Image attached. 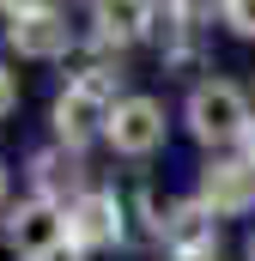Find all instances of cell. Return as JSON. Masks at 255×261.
<instances>
[{
  "mask_svg": "<svg viewBox=\"0 0 255 261\" xmlns=\"http://www.w3.org/2000/svg\"><path fill=\"white\" fill-rule=\"evenodd\" d=\"M183 122L200 146H231V140H249V97L231 85V79H200L183 103Z\"/></svg>",
  "mask_w": 255,
  "mask_h": 261,
  "instance_id": "6da1fadb",
  "label": "cell"
},
{
  "mask_svg": "<svg viewBox=\"0 0 255 261\" xmlns=\"http://www.w3.org/2000/svg\"><path fill=\"white\" fill-rule=\"evenodd\" d=\"M110 103L104 97H91V91H79V85H67L61 97H55V110H49V122H55V146H85V140H97V134H110Z\"/></svg>",
  "mask_w": 255,
  "mask_h": 261,
  "instance_id": "ba28073f",
  "label": "cell"
},
{
  "mask_svg": "<svg viewBox=\"0 0 255 261\" xmlns=\"http://www.w3.org/2000/svg\"><path fill=\"white\" fill-rule=\"evenodd\" d=\"M152 24H158V6H110V0H104V6H91V49H97V55H110V49L122 55V49H134V43L152 31Z\"/></svg>",
  "mask_w": 255,
  "mask_h": 261,
  "instance_id": "9c48e42d",
  "label": "cell"
},
{
  "mask_svg": "<svg viewBox=\"0 0 255 261\" xmlns=\"http://www.w3.org/2000/svg\"><path fill=\"white\" fill-rule=\"evenodd\" d=\"M6 189H12V176H6V158H0V206H6Z\"/></svg>",
  "mask_w": 255,
  "mask_h": 261,
  "instance_id": "5bb4252c",
  "label": "cell"
},
{
  "mask_svg": "<svg viewBox=\"0 0 255 261\" xmlns=\"http://www.w3.org/2000/svg\"><path fill=\"white\" fill-rule=\"evenodd\" d=\"M194 200L213 219H243V213H255V164L249 158H213L200 170V195Z\"/></svg>",
  "mask_w": 255,
  "mask_h": 261,
  "instance_id": "277c9868",
  "label": "cell"
},
{
  "mask_svg": "<svg viewBox=\"0 0 255 261\" xmlns=\"http://www.w3.org/2000/svg\"><path fill=\"white\" fill-rule=\"evenodd\" d=\"M104 140H110L122 158H152V152L164 146V103H158V97H122Z\"/></svg>",
  "mask_w": 255,
  "mask_h": 261,
  "instance_id": "8992f818",
  "label": "cell"
},
{
  "mask_svg": "<svg viewBox=\"0 0 255 261\" xmlns=\"http://www.w3.org/2000/svg\"><path fill=\"white\" fill-rule=\"evenodd\" d=\"M37 261H85V249L79 243H61V249H49V255H37Z\"/></svg>",
  "mask_w": 255,
  "mask_h": 261,
  "instance_id": "4fadbf2b",
  "label": "cell"
},
{
  "mask_svg": "<svg viewBox=\"0 0 255 261\" xmlns=\"http://www.w3.org/2000/svg\"><path fill=\"white\" fill-rule=\"evenodd\" d=\"M12 110H18V73H12V67L0 61V122H6Z\"/></svg>",
  "mask_w": 255,
  "mask_h": 261,
  "instance_id": "7c38bea8",
  "label": "cell"
},
{
  "mask_svg": "<svg viewBox=\"0 0 255 261\" xmlns=\"http://www.w3.org/2000/svg\"><path fill=\"white\" fill-rule=\"evenodd\" d=\"M164 261H219V255H164Z\"/></svg>",
  "mask_w": 255,
  "mask_h": 261,
  "instance_id": "2e32d148",
  "label": "cell"
},
{
  "mask_svg": "<svg viewBox=\"0 0 255 261\" xmlns=\"http://www.w3.org/2000/svg\"><path fill=\"white\" fill-rule=\"evenodd\" d=\"M243 158H249V164H255V128H249V140H243Z\"/></svg>",
  "mask_w": 255,
  "mask_h": 261,
  "instance_id": "9a60e30c",
  "label": "cell"
},
{
  "mask_svg": "<svg viewBox=\"0 0 255 261\" xmlns=\"http://www.w3.org/2000/svg\"><path fill=\"white\" fill-rule=\"evenodd\" d=\"M243 255H249V261H255V231H249V249H243Z\"/></svg>",
  "mask_w": 255,
  "mask_h": 261,
  "instance_id": "e0dca14e",
  "label": "cell"
},
{
  "mask_svg": "<svg viewBox=\"0 0 255 261\" xmlns=\"http://www.w3.org/2000/svg\"><path fill=\"white\" fill-rule=\"evenodd\" d=\"M164 249L170 255H219V219L200 200H176L164 219Z\"/></svg>",
  "mask_w": 255,
  "mask_h": 261,
  "instance_id": "30bf717a",
  "label": "cell"
},
{
  "mask_svg": "<svg viewBox=\"0 0 255 261\" xmlns=\"http://www.w3.org/2000/svg\"><path fill=\"white\" fill-rule=\"evenodd\" d=\"M31 189H37V200L73 206L91 182H85V164L73 146H43V152H31Z\"/></svg>",
  "mask_w": 255,
  "mask_h": 261,
  "instance_id": "52a82bcc",
  "label": "cell"
},
{
  "mask_svg": "<svg viewBox=\"0 0 255 261\" xmlns=\"http://www.w3.org/2000/svg\"><path fill=\"white\" fill-rule=\"evenodd\" d=\"M128 213H122V200L110 195V189H85V195L67 206V243H79V249H116L128 237V225H122Z\"/></svg>",
  "mask_w": 255,
  "mask_h": 261,
  "instance_id": "3957f363",
  "label": "cell"
},
{
  "mask_svg": "<svg viewBox=\"0 0 255 261\" xmlns=\"http://www.w3.org/2000/svg\"><path fill=\"white\" fill-rule=\"evenodd\" d=\"M219 18H225L237 37H255V0H231V6H219Z\"/></svg>",
  "mask_w": 255,
  "mask_h": 261,
  "instance_id": "8fae6325",
  "label": "cell"
},
{
  "mask_svg": "<svg viewBox=\"0 0 255 261\" xmlns=\"http://www.w3.org/2000/svg\"><path fill=\"white\" fill-rule=\"evenodd\" d=\"M0 18H6V43H12L24 61H61L67 49L79 43V31H73V18H67L61 6H31V0H18V6H0Z\"/></svg>",
  "mask_w": 255,
  "mask_h": 261,
  "instance_id": "7a4b0ae2",
  "label": "cell"
},
{
  "mask_svg": "<svg viewBox=\"0 0 255 261\" xmlns=\"http://www.w3.org/2000/svg\"><path fill=\"white\" fill-rule=\"evenodd\" d=\"M6 243L18 249V255H49V249H61L67 243V206H55V200H18L12 213H6Z\"/></svg>",
  "mask_w": 255,
  "mask_h": 261,
  "instance_id": "5b68a950",
  "label": "cell"
}]
</instances>
